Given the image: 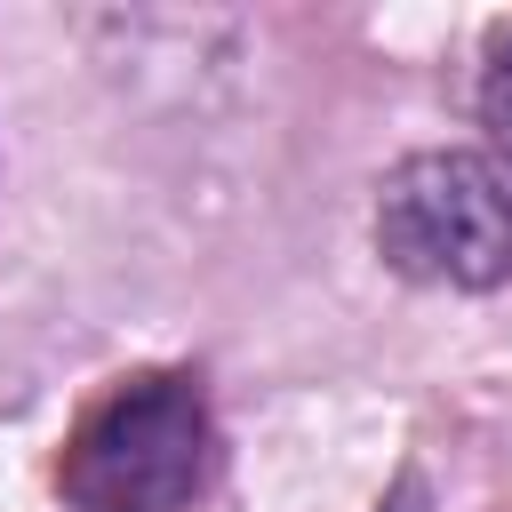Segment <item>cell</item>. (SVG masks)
Returning a JSON list of instances; mask_svg holds the SVG:
<instances>
[{
    "mask_svg": "<svg viewBox=\"0 0 512 512\" xmlns=\"http://www.w3.org/2000/svg\"><path fill=\"white\" fill-rule=\"evenodd\" d=\"M208 472V400L192 376L120 384L64 448L56 488L72 512H184Z\"/></svg>",
    "mask_w": 512,
    "mask_h": 512,
    "instance_id": "6da1fadb",
    "label": "cell"
},
{
    "mask_svg": "<svg viewBox=\"0 0 512 512\" xmlns=\"http://www.w3.org/2000/svg\"><path fill=\"white\" fill-rule=\"evenodd\" d=\"M376 512H432V496H424V480H416V472H400V488H392Z\"/></svg>",
    "mask_w": 512,
    "mask_h": 512,
    "instance_id": "277c9868",
    "label": "cell"
},
{
    "mask_svg": "<svg viewBox=\"0 0 512 512\" xmlns=\"http://www.w3.org/2000/svg\"><path fill=\"white\" fill-rule=\"evenodd\" d=\"M376 256L424 288H496L512 272V176L480 152H408L376 192Z\"/></svg>",
    "mask_w": 512,
    "mask_h": 512,
    "instance_id": "7a4b0ae2",
    "label": "cell"
},
{
    "mask_svg": "<svg viewBox=\"0 0 512 512\" xmlns=\"http://www.w3.org/2000/svg\"><path fill=\"white\" fill-rule=\"evenodd\" d=\"M480 128H488L496 160L512 168V24L488 40V72H480Z\"/></svg>",
    "mask_w": 512,
    "mask_h": 512,
    "instance_id": "3957f363",
    "label": "cell"
}]
</instances>
